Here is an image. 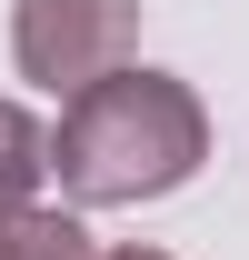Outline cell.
<instances>
[{
    "label": "cell",
    "mask_w": 249,
    "mask_h": 260,
    "mask_svg": "<svg viewBox=\"0 0 249 260\" xmlns=\"http://www.w3.org/2000/svg\"><path fill=\"white\" fill-rule=\"evenodd\" d=\"M40 180H50V130L20 100H0V210H30Z\"/></svg>",
    "instance_id": "3"
},
{
    "label": "cell",
    "mask_w": 249,
    "mask_h": 260,
    "mask_svg": "<svg viewBox=\"0 0 249 260\" xmlns=\"http://www.w3.org/2000/svg\"><path fill=\"white\" fill-rule=\"evenodd\" d=\"M130 40H140V0H20L10 20V50L40 90H90L130 70Z\"/></svg>",
    "instance_id": "2"
},
{
    "label": "cell",
    "mask_w": 249,
    "mask_h": 260,
    "mask_svg": "<svg viewBox=\"0 0 249 260\" xmlns=\"http://www.w3.org/2000/svg\"><path fill=\"white\" fill-rule=\"evenodd\" d=\"M0 260H100L70 210H0Z\"/></svg>",
    "instance_id": "4"
},
{
    "label": "cell",
    "mask_w": 249,
    "mask_h": 260,
    "mask_svg": "<svg viewBox=\"0 0 249 260\" xmlns=\"http://www.w3.org/2000/svg\"><path fill=\"white\" fill-rule=\"evenodd\" d=\"M110 260H170V250H110Z\"/></svg>",
    "instance_id": "5"
},
{
    "label": "cell",
    "mask_w": 249,
    "mask_h": 260,
    "mask_svg": "<svg viewBox=\"0 0 249 260\" xmlns=\"http://www.w3.org/2000/svg\"><path fill=\"white\" fill-rule=\"evenodd\" d=\"M210 160V110L159 80V70H110L90 90H70L50 170L80 210H120V200H159Z\"/></svg>",
    "instance_id": "1"
}]
</instances>
